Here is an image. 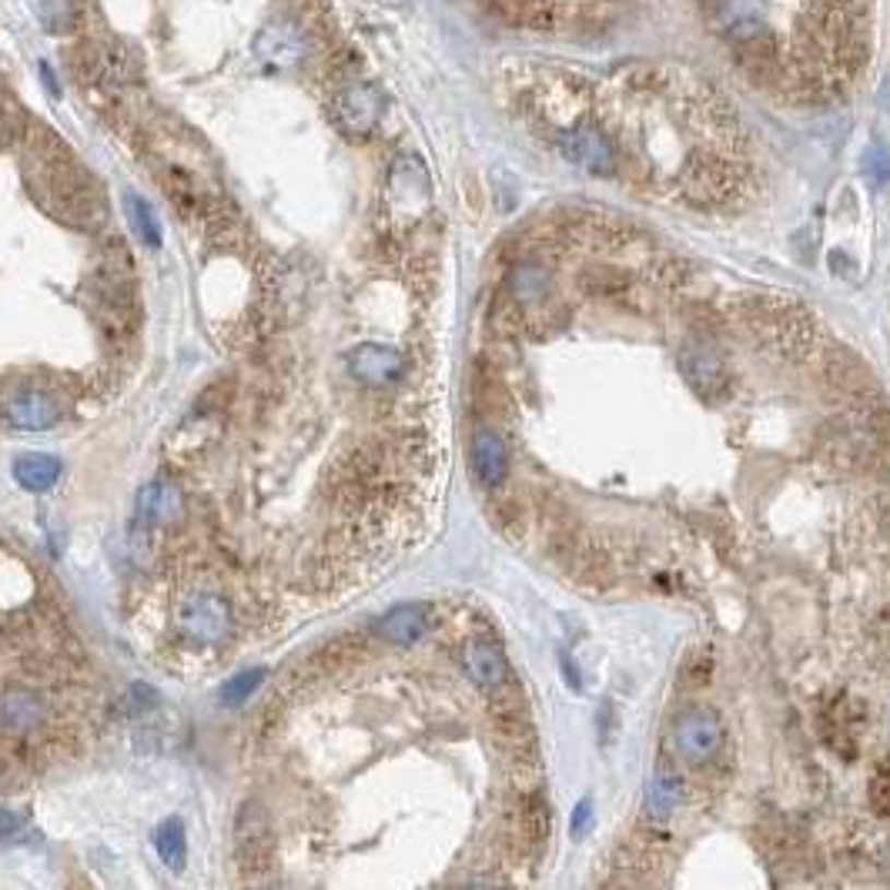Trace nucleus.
<instances>
[{"label":"nucleus","instance_id":"f257e3e1","mask_svg":"<svg viewBox=\"0 0 890 890\" xmlns=\"http://www.w3.org/2000/svg\"><path fill=\"white\" fill-rule=\"evenodd\" d=\"M723 740H726V726L713 707H687L673 720V747L693 767L713 760Z\"/></svg>","mask_w":890,"mask_h":890},{"label":"nucleus","instance_id":"f03ea898","mask_svg":"<svg viewBox=\"0 0 890 890\" xmlns=\"http://www.w3.org/2000/svg\"><path fill=\"white\" fill-rule=\"evenodd\" d=\"M175 622H178V630L185 637H191L194 643H215L228 633L232 613H228V603L212 593H191V596L178 600Z\"/></svg>","mask_w":890,"mask_h":890},{"label":"nucleus","instance_id":"7ed1b4c3","mask_svg":"<svg viewBox=\"0 0 890 890\" xmlns=\"http://www.w3.org/2000/svg\"><path fill=\"white\" fill-rule=\"evenodd\" d=\"M559 147L566 158L590 175H613L619 165V154L609 134H603L596 124H575L559 138Z\"/></svg>","mask_w":890,"mask_h":890},{"label":"nucleus","instance_id":"20e7f679","mask_svg":"<svg viewBox=\"0 0 890 890\" xmlns=\"http://www.w3.org/2000/svg\"><path fill=\"white\" fill-rule=\"evenodd\" d=\"M348 372L361 385H395L405 372V358L389 345H358L348 355Z\"/></svg>","mask_w":890,"mask_h":890},{"label":"nucleus","instance_id":"39448f33","mask_svg":"<svg viewBox=\"0 0 890 890\" xmlns=\"http://www.w3.org/2000/svg\"><path fill=\"white\" fill-rule=\"evenodd\" d=\"M379 115H382V97L372 84H348L335 100L339 128L348 134H369L379 124Z\"/></svg>","mask_w":890,"mask_h":890},{"label":"nucleus","instance_id":"423d86ee","mask_svg":"<svg viewBox=\"0 0 890 890\" xmlns=\"http://www.w3.org/2000/svg\"><path fill=\"white\" fill-rule=\"evenodd\" d=\"M235 841H238V857L248 864V870L265 867L269 851H272V830L265 820V810L258 804H245L238 827H235Z\"/></svg>","mask_w":890,"mask_h":890},{"label":"nucleus","instance_id":"0eeeda50","mask_svg":"<svg viewBox=\"0 0 890 890\" xmlns=\"http://www.w3.org/2000/svg\"><path fill=\"white\" fill-rule=\"evenodd\" d=\"M462 669L483 690H499L509 684V663H506L502 650L486 640H476L462 650Z\"/></svg>","mask_w":890,"mask_h":890},{"label":"nucleus","instance_id":"6e6552de","mask_svg":"<svg viewBox=\"0 0 890 890\" xmlns=\"http://www.w3.org/2000/svg\"><path fill=\"white\" fill-rule=\"evenodd\" d=\"M254 55L265 64H298L305 55V40L301 31L292 21H272L265 31L254 37Z\"/></svg>","mask_w":890,"mask_h":890},{"label":"nucleus","instance_id":"1a4fd4ad","mask_svg":"<svg viewBox=\"0 0 890 890\" xmlns=\"http://www.w3.org/2000/svg\"><path fill=\"white\" fill-rule=\"evenodd\" d=\"M473 473L486 489H496L509 476V449L499 432L479 429L473 439Z\"/></svg>","mask_w":890,"mask_h":890},{"label":"nucleus","instance_id":"9d476101","mask_svg":"<svg viewBox=\"0 0 890 890\" xmlns=\"http://www.w3.org/2000/svg\"><path fill=\"white\" fill-rule=\"evenodd\" d=\"M379 630H382L385 640H392L399 646H412V643L423 640L426 630H429V609L423 603H402V606H395L392 613L382 616Z\"/></svg>","mask_w":890,"mask_h":890},{"label":"nucleus","instance_id":"9b49d317","mask_svg":"<svg viewBox=\"0 0 890 890\" xmlns=\"http://www.w3.org/2000/svg\"><path fill=\"white\" fill-rule=\"evenodd\" d=\"M8 418L17 426V429H27V432H40V429H50L58 423V405L50 402L44 392H17L11 402H8Z\"/></svg>","mask_w":890,"mask_h":890},{"label":"nucleus","instance_id":"f8f14e48","mask_svg":"<svg viewBox=\"0 0 890 890\" xmlns=\"http://www.w3.org/2000/svg\"><path fill=\"white\" fill-rule=\"evenodd\" d=\"M679 800H684V780H679L673 767L660 763L646 783V814L653 820H669Z\"/></svg>","mask_w":890,"mask_h":890},{"label":"nucleus","instance_id":"ddd939ff","mask_svg":"<svg viewBox=\"0 0 890 890\" xmlns=\"http://www.w3.org/2000/svg\"><path fill=\"white\" fill-rule=\"evenodd\" d=\"M679 361H684V372H687V379L693 382V389H697L700 395L723 385V361H720V352L710 348L707 342L684 348V358H679Z\"/></svg>","mask_w":890,"mask_h":890},{"label":"nucleus","instance_id":"4468645a","mask_svg":"<svg viewBox=\"0 0 890 890\" xmlns=\"http://www.w3.org/2000/svg\"><path fill=\"white\" fill-rule=\"evenodd\" d=\"M499 4L509 8V14L522 24L556 27L569 21V4H575V0H499Z\"/></svg>","mask_w":890,"mask_h":890},{"label":"nucleus","instance_id":"2eb2a0df","mask_svg":"<svg viewBox=\"0 0 890 890\" xmlns=\"http://www.w3.org/2000/svg\"><path fill=\"white\" fill-rule=\"evenodd\" d=\"M14 479L27 493H47L61 479V462L55 455H44V452H27L14 462Z\"/></svg>","mask_w":890,"mask_h":890},{"label":"nucleus","instance_id":"dca6fc26","mask_svg":"<svg viewBox=\"0 0 890 890\" xmlns=\"http://www.w3.org/2000/svg\"><path fill=\"white\" fill-rule=\"evenodd\" d=\"M138 512L147 522H175L181 515V493L168 483H151L138 496Z\"/></svg>","mask_w":890,"mask_h":890},{"label":"nucleus","instance_id":"f3484780","mask_svg":"<svg viewBox=\"0 0 890 890\" xmlns=\"http://www.w3.org/2000/svg\"><path fill=\"white\" fill-rule=\"evenodd\" d=\"M154 851L158 857L171 867V870H181L185 867V823L178 817H168L165 823L154 827Z\"/></svg>","mask_w":890,"mask_h":890},{"label":"nucleus","instance_id":"a211bd4d","mask_svg":"<svg viewBox=\"0 0 890 890\" xmlns=\"http://www.w3.org/2000/svg\"><path fill=\"white\" fill-rule=\"evenodd\" d=\"M0 720L11 733H27L40 720V700L34 693H8L4 707H0Z\"/></svg>","mask_w":890,"mask_h":890},{"label":"nucleus","instance_id":"6ab92c4d","mask_svg":"<svg viewBox=\"0 0 890 890\" xmlns=\"http://www.w3.org/2000/svg\"><path fill=\"white\" fill-rule=\"evenodd\" d=\"M128 212H131V225L138 232V238L147 245V248H158L162 245V228H158V218H154L151 204L138 194L128 198Z\"/></svg>","mask_w":890,"mask_h":890},{"label":"nucleus","instance_id":"aec40b11","mask_svg":"<svg viewBox=\"0 0 890 890\" xmlns=\"http://www.w3.org/2000/svg\"><path fill=\"white\" fill-rule=\"evenodd\" d=\"M864 178H867L874 188L887 185V178H890V154H887L880 144L867 147V154H864Z\"/></svg>","mask_w":890,"mask_h":890},{"label":"nucleus","instance_id":"412c9836","mask_svg":"<svg viewBox=\"0 0 890 890\" xmlns=\"http://www.w3.org/2000/svg\"><path fill=\"white\" fill-rule=\"evenodd\" d=\"M261 669H248V673H241V676H235V679H228V687L222 690V700L228 703V707H235V703H245L248 700V693L261 684Z\"/></svg>","mask_w":890,"mask_h":890},{"label":"nucleus","instance_id":"4be33fe9","mask_svg":"<svg viewBox=\"0 0 890 890\" xmlns=\"http://www.w3.org/2000/svg\"><path fill=\"white\" fill-rule=\"evenodd\" d=\"M40 14H44L47 31H64V27L74 21V8H71V0H47Z\"/></svg>","mask_w":890,"mask_h":890},{"label":"nucleus","instance_id":"5701e85b","mask_svg":"<svg viewBox=\"0 0 890 890\" xmlns=\"http://www.w3.org/2000/svg\"><path fill=\"white\" fill-rule=\"evenodd\" d=\"M590 823H593V800H590V797H583L580 804L572 807V823H569V833L575 836V841H580V836L590 830Z\"/></svg>","mask_w":890,"mask_h":890},{"label":"nucleus","instance_id":"b1692460","mask_svg":"<svg viewBox=\"0 0 890 890\" xmlns=\"http://www.w3.org/2000/svg\"><path fill=\"white\" fill-rule=\"evenodd\" d=\"M870 797H874V804H877L880 810H890V767H883V770L874 776V791H870Z\"/></svg>","mask_w":890,"mask_h":890},{"label":"nucleus","instance_id":"393cba45","mask_svg":"<svg viewBox=\"0 0 890 890\" xmlns=\"http://www.w3.org/2000/svg\"><path fill=\"white\" fill-rule=\"evenodd\" d=\"M17 827H21V817H17L14 810H4V807H0V836L14 833Z\"/></svg>","mask_w":890,"mask_h":890}]
</instances>
